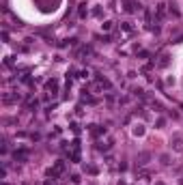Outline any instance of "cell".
Segmentation results:
<instances>
[{
    "label": "cell",
    "instance_id": "6da1fadb",
    "mask_svg": "<svg viewBox=\"0 0 183 185\" xmlns=\"http://www.w3.org/2000/svg\"><path fill=\"white\" fill-rule=\"evenodd\" d=\"M140 9V2L138 0H125V11L127 13H134V11H138Z\"/></svg>",
    "mask_w": 183,
    "mask_h": 185
},
{
    "label": "cell",
    "instance_id": "7a4b0ae2",
    "mask_svg": "<svg viewBox=\"0 0 183 185\" xmlns=\"http://www.w3.org/2000/svg\"><path fill=\"white\" fill-rule=\"evenodd\" d=\"M164 7L166 5H157V17H164Z\"/></svg>",
    "mask_w": 183,
    "mask_h": 185
},
{
    "label": "cell",
    "instance_id": "3957f363",
    "mask_svg": "<svg viewBox=\"0 0 183 185\" xmlns=\"http://www.w3.org/2000/svg\"><path fill=\"white\" fill-rule=\"evenodd\" d=\"M45 185H54V183H45Z\"/></svg>",
    "mask_w": 183,
    "mask_h": 185
}]
</instances>
